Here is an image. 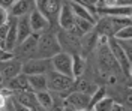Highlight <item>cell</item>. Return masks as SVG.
<instances>
[{
  "label": "cell",
  "mask_w": 132,
  "mask_h": 111,
  "mask_svg": "<svg viewBox=\"0 0 132 111\" xmlns=\"http://www.w3.org/2000/svg\"><path fill=\"white\" fill-rule=\"evenodd\" d=\"M57 32L47 30L44 33L39 35L38 38V50H36V57L39 59H51L53 56H56L62 51L60 44L57 39Z\"/></svg>",
  "instance_id": "6da1fadb"
},
{
  "label": "cell",
  "mask_w": 132,
  "mask_h": 111,
  "mask_svg": "<svg viewBox=\"0 0 132 111\" xmlns=\"http://www.w3.org/2000/svg\"><path fill=\"white\" fill-rule=\"evenodd\" d=\"M45 75H47V89L50 92L62 93V92L74 89V83H75L74 77H68V75H63V74H59L53 69L50 72H47Z\"/></svg>",
  "instance_id": "7a4b0ae2"
},
{
  "label": "cell",
  "mask_w": 132,
  "mask_h": 111,
  "mask_svg": "<svg viewBox=\"0 0 132 111\" xmlns=\"http://www.w3.org/2000/svg\"><path fill=\"white\" fill-rule=\"evenodd\" d=\"M38 33H32L29 38H26L23 42H20L14 50V57L21 60L23 63L30 59H36V50H38Z\"/></svg>",
  "instance_id": "3957f363"
},
{
  "label": "cell",
  "mask_w": 132,
  "mask_h": 111,
  "mask_svg": "<svg viewBox=\"0 0 132 111\" xmlns=\"http://www.w3.org/2000/svg\"><path fill=\"white\" fill-rule=\"evenodd\" d=\"M107 44H108V48H110V51L113 54L114 60L117 62V65H119V68H120V71L123 72V75L126 77V80H129V78H131V68H132L131 59L125 54V51L119 47L117 41H116L113 36L107 39Z\"/></svg>",
  "instance_id": "277c9868"
},
{
  "label": "cell",
  "mask_w": 132,
  "mask_h": 111,
  "mask_svg": "<svg viewBox=\"0 0 132 111\" xmlns=\"http://www.w3.org/2000/svg\"><path fill=\"white\" fill-rule=\"evenodd\" d=\"M53 69L51 66V59H30L23 63L21 72L26 75H39V74H47Z\"/></svg>",
  "instance_id": "5b68a950"
},
{
  "label": "cell",
  "mask_w": 132,
  "mask_h": 111,
  "mask_svg": "<svg viewBox=\"0 0 132 111\" xmlns=\"http://www.w3.org/2000/svg\"><path fill=\"white\" fill-rule=\"evenodd\" d=\"M63 0H36V9L44 17L48 18V21L53 24L57 21V15L60 12Z\"/></svg>",
  "instance_id": "8992f818"
},
{
  "label": "cell",
  "mask_w": 132,
  "mask_h": 111,
  "mask_svg": "<svg viewBox=\"0 0 132 111\" xmlns=\"http://www.w3.org/2000/svg\"><path fill=\"white\" fill-rule=\"evenodd\" d=\"M51 66L53 71L59 74H63L68 77H72V56L68 53L60 51L59 54L51 57Z\"/></svg>",
  "instance_id": "52a82bcc"
},
{
  "label": "cell",
  "mask_w": 132,
  "mask_h": 111,
  "mask_svg": "<svg viewBox=\"0 0 132 111\" xmlns=\"http://www.w3.org/2000/svg\"><path fill=\"white\" fill-rule=\"evenodd\" d=\"M21 68H23V62L15 59V57L0 62V80H2V83L16 77L18 74H21Z\"/></svg>",
  "instance_id": "ba28073f"
},
{
  "label": "cell",
  "mask_w": 132,
  "mask_h": 111,
  "mask_svg": "<svg viewBox=\"0 0 132 111\" xmlns=\"http://www.w3.org/2000/svg\"><path fill=\"white\" fill-rule=\"evenodd\" d=\"M99 42V36L95 33V30H90L87 33H84L80 39V56L87 59L92 53L96 50Z\"/></svg>",
  "instance_id": "9c48e42d"
},
{
  "label": "cell",
  "mask_w": 132,
  "mask_h": 111,
  "mask_svg": "<svg viewBox=\"0 0 132 111\" xmlns=\"http://www.w3.org/2000/svg\"><path fill=\"white\" fill-rule=\"evenodd\" d=\"M57 24L60 30H71L75 26V15L68 3V0H63V3H62L60 12L57 15Z\"/></svg>",
  "instance_id": "30bf717a"
},
{
  "label": "cell",
  "mask_w": 132,
  "mask_h": 111,
  "mask_svg": "<svg viewBox=\"0 0 132 111\" xmlns=\"http://www.w3.org/2000/svg\"><path fill=\"white\" fill-rule=\"evenodd\" d=\"M29 23H30V27H32V32L38 35L51 29V23L48 21V18L44 17L38 9H33L29 14Z\"/></svg>",
  "instance_id": "8fae6325"
},
{
  "label": "cell",
  "mask_w": 132,
  "mask_h": 111,
  "mask_svg": "<svg viewBox=\"0 0 132 111\" xmlns=\"http://www.w3.org/2000/svg\"><path fill=\"white\" fill-rule=\"evenodd\" d=\"M33 9H36V0H16L8 11L11 17L18 18L23 15H29Z\"/></svg>",
  "instance_id": "7c38bea8"
},
{
  "label": "cell",
  "mask_w": 132,
  "mask_h": 111,
  "mask_svg": "<svg viewBox=\"0 0 132 111\" xmlns=\"http://www.w3.org/2000/svg\"><path fill=\"white\" fill-rule=\"evenodd\" d=\"M12 99H14V101H16L18 104H21V105L27 107V108L33 110V111L39 107V104H38V101H36V95L33 93L32 90L14 92V93H12Z\"/></svg>",
  "instance_id": "4fadbf2b"
},
{
  "label": "cell",
  "mask_w": 132,
  "mask_h": 111,
  "mask_svg": "<svg viewBox=\"0 0 132 111\" xmlns=\"http://www.w3.org/2000/svg\"><path fill=\"white\" fill-rule=\"evenodd\" d=\"M89 101H90V96H89V95H84V93H81V92L72 90V92L63 99V104L72 107V108H87Z\"/></svg>",
  "instance_id": "5bb4252c"
},
{
  "label": "cell",
  "mask_w": 132,
  "mask_h": 111,
  "mask_svg": "<svg viewBox=\"0 0 132 111\" xmlns=\"http://www.w3.org/2000/svg\"><path fill=\"white\" fill-rule=\"evenodd\" d=\"M2 87H6L11 92H23V90H30L29 89V81H27V75L26 74H18L16 77L11 78L8 81H5Z\"/></svg>",
  "instance_id": "9a60e30c"
},
{
  "label": "cell",
  "mask_w": 132,
  "mask_h": 111,
  "mask_svg": "<svg viewBox=\"0 0 132 111\" xmlns=\"http://www.w3.org/2000/svg\"><path fill=\"white\" fill-rule=\"evenodd\" d=\"M99 84L96 81H93L90 78H84V77H80V78H75V83H74V90L77 92H81L84 95H92L98 90Z\"/></svg>",
  "instance_id": "2e32d148"
},
{
  "label": "cell",
  "mask_w": 132,
  "mask_h": 111,
  "mask_svg": "<svg viewBox=\"0 0 132 111\" xmlns=\"http://www.w3.org/2000/svg\"><path fill=\"white\" fill-rule=\"evenodd\" d=\"M33 32L32 27H30V23H29V15H23V17L16 18V45L23 42Z\"/></svg>",
  "instance_id": "e0dca14e"
},
{
  "label": "cell",
  "mask_w": 132,
  "mask_h": 111,
  "mask_svg": "<svg viewBox=\"0 0 132 111\" xmlns=\"http://www.w3.org/2000/svg\"><path fill=\"white\" fill-rule=\"evenodd\" d=\"M27 81H29V89L32 90L33 93L42 92V90H48V89H47V75H45V74L27 75Z\"/></svg>",
  "instance_id": "ac0fdd59"
},
{
  "label": "cell",
  "mask_w": 132,
  "mask_h": 111,
  "mask_svg": "<svg viewBox=\"0 0 132 111\" xmlns=\"http://www.w3.org/2000/svg\"><path fill=\"white\" fill-rule=\"evenodd\" d=\"M86 71H87V59L81 57L80 54H74L72 56V77H82L86 74Z\"/></svg>",
  "instance_id": "d6986e66"
},
{
  "label": "cell",
  "mask_w": 132,
  "mask_h": 111,
  "mask_svg": "<svg viewBox=\"0 0 132 111\" xmlns=\"http://www.w3.org/2000/svg\"><path fill=\"white\" fill-rule=\"evenodd\" d=\"M36 101L41 105L42 108L45 110H50L53 107V95L50 90H42V92H36Z\"/></svg>",
  "instance_id": "ffe728a7"
},
{
  "label": "cell",
  "mask_w": 132,
  "mask_h": 111,
  "mask_svg": "<svg viewBox=\"0 0 132 111\" xmlns=\"http://www.w3.org/2000/svg\"><path fill=\"white\" fill-rule=\"evenodd\" d=\"M113 104H114V99L110 98V96H105V98H102L99 102L95 104V107H93L90 111H111Z\"/></svg>",
  "instance_id": "44dd1931"
},
{
  "label": "cell",
  "mask_w": 132,
  "mask_h": 111,
  "mask_svg": "<svg viewBox=\"0 0 132 111\" xmlns=\"http://www.w3.org/2000/svg\"><path fill=\"white\" fill-rule=\"evenodd\" d=\"M105 96H107V89H105L104 86H99L98 90H96V92L90 96V101H89V105H87V110L90 111L92 108L95 107V104L99 102V101H101L102 98H105Z\"/></svg>",
  "instance_id": "7402d4cb"
},
{
  "label": "cell",
  "mask_w": 132,
  "mask_h": 111,
  "mask_svg": "<svg viewBox=\"0 0 132 111\" xmlns=\"http://www.w3.org/2000/svg\"><path fill=\"white\" fill-rule=\"evenodd\" d=\"M116 41H117V44H119V47L125 51V54L131 59V56H132V42H131V39H116Z\"/></svg>",
  "instance_id": "603a6c76"
},
{
  "label": "cell",
  "mask_w": 132,
  "mask_h": 111,
  "mask_svg": "<svg viewBox=\"0 0 132 111\" xmlns=\"http://www.w3.org/2000/svg\"><path fill=\"white\" fill-rule=\"evenodd\" d=\"M113 38H116V39H131L132 38V27L128 26V27H123V29L117 30Z\"/></svg>",
  "instance_id": "cb8c5ba5"
},
{
  "label": "cell",
  "mask_w": 132,
  "mask_h": 111,
  "mask_svg": "<svg viewBox=\"0 0 132 111\" xmlns=\"http://www.w3.org/2000/svg\"><path fill=\"white\" fill-rule=\"evenodd\" d=\"M9 18H11V15H9V11L6 8H2V6H0V27L5 26V24H8V23H9Z\"/></svg>",
  "instance_id": "d4e9b609"
},
{
  "label": "cell",
  "mask_w": 132,
  "mask_h": 111,
  "mask_svg": "<svg viewBox=\"0 0 132 111\" xmlns=\"http://www.w3.org/2000/svg\"><path fill=\"white\" fill-rule=\"evenodd\" d=\"M12 107H14V111H33V110H30V108L24 107V105L18 104L16 101H14V99H12Z\"/></svg>",
  "instance_id": "484cf974"
},
{
  "label": "cell",
  "mask_w": 132,
  "mask_h": 111,
  "mask_svg": "<svg viewBox=\"0 0 132 111\" xmlns=\"http://www.w3.org/2000/svg\"><path fill=\"white\" fill-rule=\"evenodd\" d=\"M111 111H128V108L125 107L123 104L114 102V104H113V107H111Z\"/></svg>",
  "instance_id": "4316f807"
},
{
  "label": "cell",
  "mask_w": 132,
  "mask_h": 111,
  "mask_svg": "<svg viewBox=\"0 0 132 111\" xmlns=\"http://www.w3.org/2000/svg\"><path fill=\"white\" fill-rule=\"evenodd\" d=\"M16 0H0V6L2 8H6V9H9L14 3H15Z\"/></svg>",
  "instance_id": "83f0119b"
},
{
  "label": "cell",
  "mask_w": 132,
  "mask_h": 111,
  "mask_svg": "<svg viewBox=\"0 0 132 111\" xmlns=\"http://www.w3.org/2000/svg\"><path fill=\"white\" fill-rule=\"evenodd\" d=\"M84 3H87V5H90V6H96V3H98L99 0H82Z\"/></svg>",
  "instance_id": "f1b7e54d"
},
{
  "label": "cell",
  "mask_w": 132,
  "mask_h": 111,
  "mask_svg": "<svg viewBox=\"0 0 132 111\" xmlns=\"http://www.w3.org/2000/svg\"><path fill=\"white\" fill-rule=\"evenodd\" d=\"M0 87H2V86H0Z\"/></svg>",
  "instance_id": "f546056e"
}]
</instances>
